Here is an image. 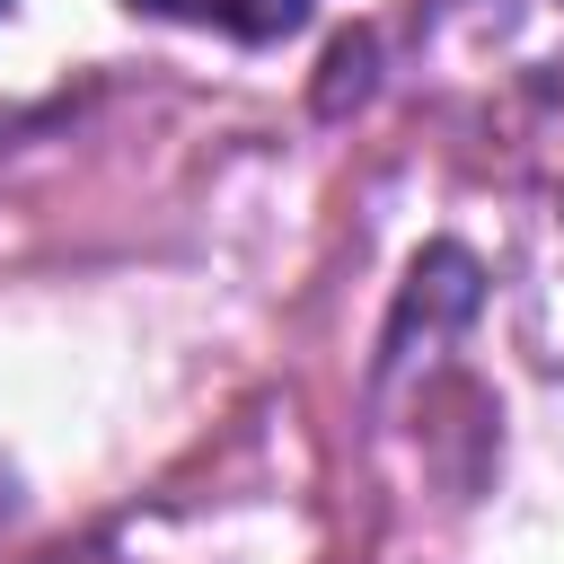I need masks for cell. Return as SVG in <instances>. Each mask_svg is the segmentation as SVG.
Listing matches in <instances>:
<instances>
[{
    "label": "cell",
    "instance_id": "obj_1",
    "mask_svg": "<svg viewBox=\"0 0 564 564\" xmlns=\"http://www.w3.org/2000/svg\"><path fill=\"white\" fill-rule=\"evenodd\" d=\"M150 18H176V26H212L229 44H282L308 26V0H132Z\"/></svg>",
    "mask_w": 564,
    "mask_h": 564
},
{
    "label": "cell",
    "instance_id": "obj_2",
    "mask_svg": "<svg viewBox=\"0 0 564 564\" xmlns=\"http://www.w3.org/2000/svg\"><path fill=\"white\" fill-rule=\"evenodd\" d=\"M0 9H9V0H0Z\"/></svg>",
    "mask_w": 564,
    "mask_h": 564
}]
</instances>
